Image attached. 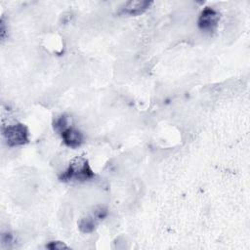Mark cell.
<instances>
[{"mask_svg": "<svg viewBox=\"0 0 250 250\" xmlns=\"http://www.w3.org/2000/svg\"><path fill=\"white\" fill-rule=\"evenodd\" d=\"M95 178L94 170L92 169L88 159L84 156L74 157L68 164L67 168L59 176L60 181L63 183L70 182H87Z\"/></svg>", "mask_w": 250, "mask_h": 250, "instance_id": "obj_1", "label": "cell"}, {"mask_svg": "<svg viewBox=\"0 0 250 250\" xmlns=\"http://www.w3.org/2000/svg\"><path fill=\"white\" fill-rule=\"evenodd\" d=\"M1 131L4 141L8 146H21L29 142L28 128L21 122H16L8 125L3 124Z\"/></svg>", "mask_w": 250, "mask_h": 250, "instance_id": "obj_2", "label": "cell"}, {"mask_svg": "<svg viewBox=\"0 0 250 250\" xmlns=\"http://www.w3.org/2000/svg\"><path fill=\"white\" fill-rule=\"evenodd\" d=\"M220 21V14L211 7H205L199 14L197 26L204 32L211 33L216 30Z\"/></svg>", "mask_w": 250, "mask_h": 250, "instance_id": "obj_3", "label": "cell"}, {"mask_svg": "<svg viewBox=\"0 0 250 250\" xmlns=\"http://www.w3.org/2000/svg\"><path fill=\"white\" fill-rule=\"evenodd\" d=\"M59 135L61 136L63 144L70 148H77L81 146L84 143L83 133L70 125H68L62 132H60Z\"/></svg>", "mask_w": 250, "mask_h": 250, "instance_id": "obj_4", "label": "cell"}, {"mask_svg": "<svg viewBox=\"0 0 250 250\" xmlns=\"http://www.w3.org/2000/svg\"><path fill=\"white\" fill-rule=\"evenodd\" d=\"M153 4L152 1L147 0H133L125 3L121 9L119 14L128 15V16H139L147 11L150 6Z\"/></svg>", "mask_w": 250, "mask_h": 250, "instance_id": "obj_5", "label": "cell"}, {"mask_svg": "<svg viewBox=\"0 0 250 250\" xmlns=\"http://www.w3.org/2000/svg\"><path fill=\"white\" fill-rule=\"evenodd\" d=\"M100 219L96 216L94 212L92 214L82 217L78 222V228L83 233H90L95 230L98 224L100 223Z\"/></svg>", "mask_w": 250, "mask_h": 250, "instance_id": "obj_6", "label": "cell"}, {"mask_svg": "<svg viewBox=\"0 0 250 250\" xmlns=\"http://www.w3.org/2000/svg\"><path fill=\"white\" fill-rule=\"evenodd\" d=\"M68 118L69 117L66 114H61V115H59L58 117H56L54 119L53 128L58 134L69 125V119Z\"/></svg>", "mask_w": 250, "mask_h": 250, "instance_id": "obj_7", "label": "cell"}, {"mask_svg": "<svg viewBox=\"0 0 250 250\" xmlns=\"http://www.w3.org/2000/svg\"><path fill=\"white\" fill-rule=\"evenodd\" d=\"M46 248L50 250H62V249H67L68 246L62 241H50L48 244H46Z\"/></svg>", "mask_w": 250, "mask_h": 250, "instance_id": "obj_8", "label": "cell"}, {"mask_svg": "<svg viewBox=\"0 0 250 250\" xmlns=\"http://www.w3.org/2000/svg\"><path fill=\"white\" fill-rule=\"evenodd\" d=\"M1 23H0V36H1V40L2 41H4L5 39H6V37H7V31H8V29H7V27H6V23L4 22V19L2 18L1 19V21H0Z\"/></svg>", "mask_w": 250, "mask_h": 250, "instance_id": "obj_9", "label": "cell"}]
</instances>
